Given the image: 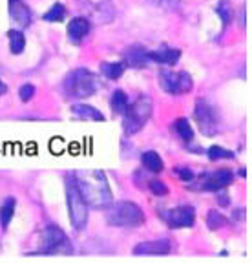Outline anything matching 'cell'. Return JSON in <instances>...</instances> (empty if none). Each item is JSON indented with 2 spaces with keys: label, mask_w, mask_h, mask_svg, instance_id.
Masks as SVG:
<instances>
[{
  "label": "cell",
  "mask_w": 252,
  "mask_h": 263,
  "mask_svg": "<svg viewBox=\"0 0 252 263\" xmlns=\"http://www.w3.org/2000/svg\"><path fill=\"white\" fill-rule=\"evenodd\" d=\"M75 185L88 206L106 209L112 203V189L108 185L106 174L101 170H91L84 177H77Z\"/></svg>",
  "instance_id": "6da1fadb"
},
{
  "label": "cell",
  "mask_w": 252,
  "mask_h": 263,
  "mask_svg": "<svg viewBox=\"0 0 252 263\" xmlns=\"http://www.w3.org/2000/svg\"><path fill=\"white\" fill-rule=\"evenodd\" d=\"M106 221L110 227L119 229H137L146 221V216L137 203L133 201H117L106 206Z\"/></svg>",
  "instance_id": "7a4b0ae2"
},
{
  "label": "cell",
  "mask_w": 252,
  "mask_h": 263,
  "mask_svg": "<svg viewBox=\"0 0 252 263\" xmlns=\"http://www.w3.org/2000/svg\"><path fill=\"white\" fill-rule=\"evenodd\" d=\"M62 88L68 97L88 99L97 91V77L86 68H77L66 75Z\"/></svg>",
  "instance_id": "3957f363"
},
{
  "label": "cell",
  "mask_w": 252,
  "mask_h": 263,
  "mask_svg": "<svg viewBox=\"0 0 252 263\" xmlns=\"http://www.w3.org/2000/svg\"><path fill=\"white\" fill-rule=\"evenodd\" d=\"M152 111H153V104L148 97H139L135 103L128 104V110L124 111V119H123L124 136L130 137L139 134L150 121Z\"/></svg>",
  "instance_id": "277c9868"
},
{
  "label": "cell",
  "mask_w": 252,
  "mask_h": 263,
  "mask_svg": "<svg viewBox=\"0 0 252 263\" xmlns=\"http://www.w3.org/2000/svg\"><path fill=\"white\" fill-rule=\"evenodd\" d=\"M66 206H68V218H70L71 227L75 230L86 229L90 212H88L86 201L83 199L77 185H75V179L66 181Z\"/></svg>",
  "instance_id": "5b68a950"
},
{
  "label": "cell",
  "mask_w": 252,
  "mask_h": 263,
  "mask_svg": "<svg viewBox=\"0 0 252 263\" xmlns=\"http://www.w3.org/2000/svg\"><path fill=\"white\" fill-rule=\"evenodd\" d=\"M194 119L198 123L199 130L205 134V136L212 137V136H218L219 132V115L216 111V108L212 106L210 103H207L205 99H198L196 101V106H194Z\"/></svg>",
  "instance_id": "8992f818"
},
{
  "label": "cell",
  "mask_w": 252,
  "mask_h": 263,
  "mask_svg": "<svg viewBox=\"0 0 252 263\" xmlns=\"http://www.w3.org/2000/svg\"><path fill=\"white\" fill-rule=\"evenodd\" d=\"M159 84L168 95H183L192 91L194 81H192L188 71H170L161 70L159 71Z\"/></svg>",
  "instance_id": "52a82bcc"
},
{
  "label": "cell",
  "mask_w": 252,
  "mask_h": 263,
  "mask_svg": "<svg viewBox=\"0 0 252 263\" xmlns=\"http://www.w3.org/2000/svg\"><path fill=\"white\" fill-rule=\"evenodd\" d=\"M163 219L170 229H190L196 223V209L192 205H179L163 212Z\"/></svg>",
  "instance_id": "ba28073f"
},
{
  "label": "cell",
  "mask_w": 252,
  "mask_h": 263,
  "mask_svg": "<svg viewBox=\"0 0 252 263\" xmlns=\"http://www.w3.org/2000/svg\"><path fill=\"white\" fill-rule=\"evenodd\" d=\"M234 172L228 168H218L210 174H205V179H201V185L199 189L203 192H219V190H225L232 181H234Z\"/></svg>",
  "instance_id": "9c48e42d"
},
{
  "label": "cell",
  "mask_w": 252,
  "mask_h": 263,
  "mask_svg": "<svg viewBox=\"0 0 252 263\" xmlns=\"http://www.w3.org/2000/svg\"><path fill=\"white\" fill-rule=\"evenodd\" d=\"M64 243H68V238L64 230L57 225H48L41 234V251L44 254H51L57 249H61Z\"/></svg>",
  "instance_id": "30bf717a"
},
{
  "label": "cell",
  "mask_w": 252,
  "mask_h": 263,
  "mask_svg": "<svg viewBox=\"0 0 252 263\" xmlns=\"http://www.w3.org/2000/svg\"><path fill=\"white\" fill-rule=\"evenodd\" d=\"M172 252V243L170 239H152V241H141L133 247L135 256H166Z\"/></svg>",
  "instance_id": "8fae6325"
},
{
  "label": "cell",
  "mask_w": 252,
  "mask_h": 263,
  "mask_svg": "<svg viewBox=\"0 0 252 263\" xmlns=\"http://www.w3.org/2000/svg\"><path fill=\"white\" fill-rule=\"evenodd\" d=\"M90 31H91V24L86 16H75V18H71L70 24H68V39L73 44H81L90 35Z\"/></svg>",
  "instance_id": "7c38bea8"
},
{
  "label": "cell",
  "mask_w": 252,
  "mask_h": 263,
  "mask_svg": "<svg viewBox=\"0 0 252 263\" xmlns=\"http://www.w3.org/2000/svg\"><path fill=\"white\" fill-rule=\"evenodd\" d=\"M124 64L130 66V68H135V70L146 68L150 64L148 49H145L143 46H132V48H128L126 53H124Z\"/></svg>",
  "instance_id": "4fadbf2b"
},
{
  "label": "cell",
  "mask_w": 252,
  "mask_h": 263,
  "mask_svg": "<svg viewBox=\"0 0 252 263\" xmlns=\"http://www.w3.org/2000/svg\"><path fill=\"white\" fill-rule=\"evenodd\" d=\"M150 62H156V64H165V66H174L181 59V51L176 48H161L156 49V51H148Z\"/></svg>",
  "instance_id": "5bb4252c"
},
{
  "label": "cell",
  "mask_w": 252,
  "mask_h": 263,
  "mask_svg": "<svg viewBox=\"0 0 252 263\" xmlns=\"http://www.w3.org/2000/svg\"><path fill=\"white\" fill-rule=\"evenodd\" d=\"M71 114L77 115L79 119H84V121H95V123H103L106 121L104 114L101 110H97L95 106H91V104H73L71 106Z\"/></svg>",
  "instance_id": "9a60e30c"
},
{
  "label": "cell",
  "mask_w": 252,
  "mask_h": 263,
  "mask_svg": "<svg viewBox=\"0 0 252 263\" xmlns=\"http://www.w3.org/2000/svg\"><path fill=\"white\" fill-rule=\"evenodd\" d=\"M141 164H143V168L152 174H161L165 170L163 157L153 150H146V152L141 154Z\"/></svg>",
  "instance_id": "2e32d148"
},
{
  "label": "cell",
  "mask_w": 252,
  "mask_h": 263,
  "mask_svg": "<svg viewBox=\"0 0 252 263\" xmlns=\"http://www.w3.org/2000/svg\"><path fill=\"white\" fill-rule=\"evenodd\" d=\"M15 210H17V199L15 197H6L2 205H0V227L8 229L9 223L15 218Z\"/></svg>",
  "instance_id": "e0dca14e"
},
{
  "label": "cell",
  "mask_w": 252,
  "mask_h": 263,
  "mask_svg": "<svg viewBox=\"0 0 252 263\" xmlns=\"http://www.w3.org/2000/svg\"><path fill=\"white\" fill-rule=\"evenodd\" d=\"M126 64L124 62H103L101 64V75L108 81H119L124 75Z\"/></svg>",
  "instance_id": "ac0fdd59"
},
{
  "label": "cell",
  "mask_w": 252,
  "mask_h": 263,
  "mask_svg": "<svg viewBox=\"0 0 252 263\" xmlns=\"http://www.w3.org/2000/svg\"><path fill=\"white\" fill-rule=\"evenodd\" d=\"M174 130L183 141H186V143H190V141L194 139V136H196L194 126H192V123L186 119V117H178V119H176Z\"/></svg>",
  "instance_id": "d6986e66"
},
{
  "label": "cell",
  "mask_w": 252,
  "mask_h": 263,
  "mask_svg": "<svg viewBox=\"0 0 252 263\" xmlns=\"http://www.w3.org/2000/svg\"><path fill=\"white\" fill-rule=\"evenodd\" d=\"M128 95L124 93L123 90H115L110 97V108H112L113 114L117 115H124V111L128 110Z\"/></svg>",
  "instance_id": "ffe728a7"
},
{
  "label": "cell",
  "mask_w": 252,
  "mask_h": 263,
  "mask_svg": "<svg viewBox=\"0 0 252 263\" xmlns=\"http://www.w3.org/2000/svg\"><path fill=\"white\" fill-rule=\"evenodd\" d=\"M8 39H9V51H11L13 55H21L26 48L24 33L18 31V29H9Z\"/></svg>",
  "instance_id": "44dd1931"
},
{
  "label": "cell",
  "mask_w": 252,
  "mask_h": 263,
  "mask_svg": "<svg viewBox=\"0 0 252 263\" xmlns=\"http://www.w3.org/2000/svg\"><path fill=\"white\" fill-rule=\"evenodd\" d=\"M205 223H207L208 230H221L225 225H227V218L219 210L212 209L207 212V218H205Z\"/></svg>",
  "instance_id": "7402d4cb"
},
{
  "label": "cell",
  "mask_w": 252,
  "mask_h": 263,
  "mask_svg": "<svg viewBox=\"0 0 252 263\" xmlns=\"http://www.w3.org/2000/svg\"><path fill=\"white\" fill-rule=\"evenodd\" d=\"M42 18H44L46 22H62L66 18V8H64V4H61V2H55V4L44 13Z\"/></svg>",
  "instance_id": "603a6c76"
},
{
  "label": "cell",
  "mask_w": 252,
  "mask_h": 263,
  "mask_svg": "<svg viewBox=\"0 0 252 263\" xmlns=\"http://www.w3.org/2000/svg\"><path fill=\"white\" fill-rule=\"evenodd\" d=\"M11 15L21 26H29V24H31V13H29V9L26 8L22 2L11 6Z\"/></svg>",
  "instance_id": "cb8c5ba5"
},
{
  "label": "cell",
  "mask_w": 252,
  "mask_h": 263,
  "mask_svg": "<svg viewBox=\"0 0 252 263\" xmlns=\"http://www.w3.org/2000/svg\"><path fill=\"white\" fill-rule=\"evenodd\" d=\"M207 157L210 161H221V159H234L236 154L232 150H227L225 146H219V144H212L207 150Z\"/></svg>",
  "instance_id": "d4e9b609"
},
{
  "label": "cell",
  "mask_w": 252,
  "mask_h": 263,
  "mask_svg": "<svg viewBox=\"0 0 252 263\" xmlns=\"http://www.w3.org/2000/svg\"><path fill=\"white\" fill-rule=\"evenodd\" d=\"M216 13H218L219 21L223 22V26H228L232 22V18H234V16H232V9L227 0H219L218 6H216Z\"/></svg>",
  "instance_id": "484cf974"
},
{
  "label": "cell",
  "mask_w": 252,
  "mask_h": 263,
  "mask_svg": "<svg viewBox=\"0 0 252 263\" xmlns=\"http://www.w3.org/2000/svg\"><path fill=\"white\" fill-rule=\"evenodd\" d=\"M146 186H148V190L153 194V196L157 197H165L168 196V186H166V183H163L161 179H150L148 183H146Z\"/></svg>",
  "instance_id": "4316f807"
},
{
  "label": "cell",
  "mask_w": 252,
  "mask_h": 263,
  "mask_svg": "<svg viewBox=\"0 0 252 263\" xmlns=\"http://www.w3.org/2000/svg\"><path fill=\"white\" fill-rule=\"evenodd\" d=\"M35 91H37L35 84L26 82V84H22V86L18 88V97H21L22 103H28V101H31V99L35 97Z\"/></svg>",
  "instance_id": "83f0119b"
},
{
  "label": "cell",
  "mask_w": 252,
  "mask_h": 263,
  "mask_svg": "<svg viewBox=\"0 0 252 263\" xmlns=\"http://www.w3.org/2000/svg\"><path fill=\"white\" fill-rule=\"evenodd\" d=\"M176 176H178L183 183H192V181L196 179L194 170L188 168V166H178V168H176Z\"/></svg>",
  "instance_id": "f1b7e54d"
},
{
  "label": "cell",
  "mask_w": 252,
  "mask_h": 263,
  "mask_svg": "<svg viewBox=\"0 0 252 263\" xmlns=\"http://www.w3.org/2000/svg\"><path fill=\"white\" fill-rule=\"evenodd\" d=\"M218 203H219V206H228V205H230V199H228L227 192H221V190H219V192H218Z\"/></svg>",
  "instance_id": "f546056e"
},
{
  "label": "cell",
  "mask_w": 252,
  "mask_h": 263,
  "mask_svg": "<svg viewBox=\"0 0 252 263\" xmlns=\"http://www.w3.org/2000/svg\"><path fill=\"white\" fill-rule=\"evenodd\" d=\"M6 93H8V84H6L4 81H0V97Z\"/></svg>",
  "instance_id": "4dcf8cb0"
},
{
  "label": "cell",
  "mask_w": 252,
  "mask_h": 263,
  "mask_svg": "<svg viewBox=\"0 0 252 263\" xmlns=\"http://www.w3.org/2000/svg\"><path fill=\"white\" fill-rule=\"evenodd\" d=\"M240 176H241V177H245V176H247V170H245V168H241V170H240Z\"/></svg>",
  "instance_id": "1f68e13d"
}]
</instances>
